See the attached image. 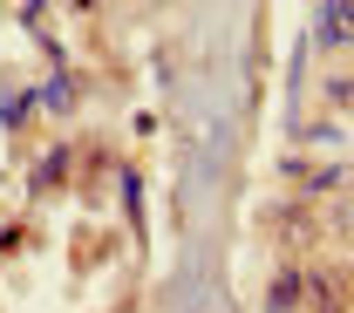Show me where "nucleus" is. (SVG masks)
<instances>
[{"mask_svg":"<svg viewBox=\"0 0 354 313\" xmlns=\"http://www.w3.org/2000/svg\"><path fill=\"white\" fill-rule=\"evenodd\" d=\"M348 35H354V0H341L334 21H320V41H348Z\"/></svg>","mask_w":354,"mask_h":313,"instance_id":"obj_1","label":"nucleus"}]
</instances>
